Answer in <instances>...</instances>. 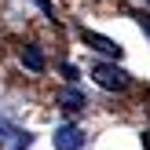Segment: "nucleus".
Returning a JSON list of instances; mask_svg holds the SVG:
<instances>
[{"instance_id":"obj_1","label":"nucleus","mask_w":150,"mask_h":150,"mask_svg":"<svg viewBox=\"0 0 150 150\" xmlns=\"http://www.w3.org/2000/svg\"><path fill=\"white\" fill-rule=\"evenodd\" d=\"M92 77L99 81V88H106V92H125V88H128V73L117 70V66H110V62H99L92 70Z\"/></svg>"},{"instance_id":"obj_2","label":"nucleus","mask_w":150,"mask_h":150,"mask_svg":"<svg viewBox=\"0 0 150 150\" xmlns=\"http://www.w3.org/2000/svg\"><path fill=\"white\" fill-rule=\"evenodd\" d=\"M51 146L55 150H81L84 146V132L77 125H59L55 136H51Z\"/></svg>"},{"instance_id":"obj_3","label":"nucleus","mask_w":150,"mask_h":150,"mask_svg":"<svg viewBox=\"0 0 150 150\" xmlns=\"http://www.w3.org/2000/svg\"><path fill=\"white\" fill-rule=\"evenodd\" d=\"M81 40H84V44H92V48L95 51H103V55H121V44H117V40H110V37H103V33H92V29H81Z\"/></svg>"},{"instance_id":"obj_4","label":"nucleus","mask_w":150,"mask_h":150,"mask_svg":"<svg viewBox=\"0 0 150 150\" xmlns=\"http://www.w3.org/2000/svg\"><path fill=\"white\" fill-rule=\"evenodd\" d=\"M22 62H26L29 70H44V59H40L37 48H22Z\"/></svg>"},{"instance_id":"obj_5","label":"nucleus","mask_w":150,"mask_h":150,"mask_svg":"<svg viewBox=\"0 0 150 150\" xmlns=\"http://www.w3.org/2000/svg\"><path fill=\"white\" fill-rule=\"evenodd\" d=\"M62 103H66V110H81V106H84V95H81V92H66Z\"/></svg>"},{"instance_id":"obj_6","label":"nucleus","mask_w":150,"mask_h":150,"mask_svg":"<svg viewBox=\"0 0 150 150\" xmlns=\"http://www.w3.org/2000/svg\"><path fill=\"white\" fill-rule=\"evenodd\" d=\"M139 22H143V29H146V33H150V15H146V18H139Z\"/></svg>"},{"instance_id":"obj_7","label":"nucleus","mask_w":150,"mask_h":150,"mask_svg":"<svg viewBox=\"0 0 150 150\" xmlns=\"http://www.w3.org/2000/svg\"><path fill=\"white\" fill-rule=\"evenodd\" d=\"M143 146H146V150H150V132H146V136H143Z\"/></svg>"}]
</instances>
